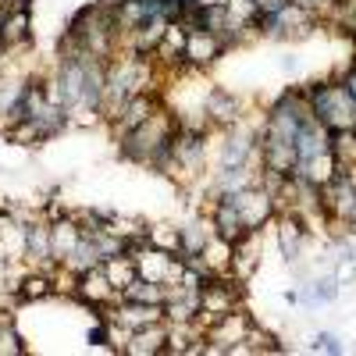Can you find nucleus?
I'll list each match as a JSON object with an SVG mask.
<instances>
[{
	"label": "nucleus",
	"mask_w": 356,
	"mask_h": 356,
	"mask_svg": "<svg viewBox=\"0 0 356 356\" xmlns=\"http://www.w3.org/2000/svg\"><path fill=\"white\" fill-rule=\"evenodd\" d=\"M157 317H161L157 307H150V303H136V307L122 310L114 321H118V324H125V328H143V324H154Z\"/></svg>",
	"instance_id": "obj_10"
},
{
	"label": "nucleus",
	"mask_w": 356,
	"mask_h": 356,
	"mask_svg": "<svg viewBox=\"0 0 356 356\" xmlns=\"http://www.w3.org/2000/svg\"><path fill=\"white\" fill-rule=\"evenodd\" d=\"M82 243V235H79V228L75 225H57L54 232H50V246H54V257H72L75 253V246Z\"/></svg>",
	"instance_id": "obj_8"
},
{
	"label": "nucleus",
	"mask_w": 356,
	"mask_h": 356,
	"mask_svg": "<svg viewBox=\"0 0 356 356\" xmlns=\"http://www.w3.org/2000/svg\"><path fill=\"white\" fill-rule=\"evenodd\" d=\"M335 296H339V282L335 278H321L314 285V292H307V300L314 303V300H335Z\"/></svg>",
	"instance_id": "obj_16"
},
{
	"label": "nucleus",
	"mask_w": 356,
	"mask_h": 356,
	"mask_svg": "<svg viewBox=\"0 0 356 356\" xmlns=\"http://www.w3.org/2000/svg\"><path fill=\"white\" fill-rule=\"evenodd\" d=\"M0 36H4V43L25 40V36H29V18H25V11H15V15L4 22V29H0Z\"/></svg>",
	"instance_id": "obj_13"
},
{
	"label": "nucleus",
	"mask_w": 356,
	"mask_h": 356,
	"mask_svg": "<svg viewBox=\"0 0 356 356\" xmlns=\"http://www.w3.org/2000/svg\"><path fill=\"white\" fill-rule=\"evenodd\" d=\"M314 118L324 122L332 132L353 129L356 125V97L349 93V86H328L314 93Z\"/></svg>",
	"instance_id": "obj_1"
},
{
	"label": "nucleus",
	"mask_w": 356,
	"mask_h": 356,
	"mask_svg": "<svg viewBox=\"0 0 356 356\" xmlns=\"http://www.w3.org/2000/svg\"><path fill=\"white\" fill-rule=\"evenodd\" d=\"M136 271L143 278H150V282H164V278H175V275H182L178 267L168 260V253H143L136 257Z\"/></svg>",
	"instance_id": "obj_4"
},
{
	"label": "nucleus",
	"mask_w": 356,
	"mask_h": 356,
	"mask_svg": "<svg viewBox=\"0 0 356 356\" xmlns=\"http://www.w3.org/2000/svg\"><path fill=\"white\" fill-rule=\"evenodd\" d=\"M349 93L356 97V72H353V79H349Z\"/></svg>",
	"instance_id": "obj_22"
},
{
	"label": "nucleus",
	"mask_w": 356,
	"mask_h": 356,
	"mask_svg": "<svg viewBox=\"0 0 356 356\" xmlns=\"http://www.w3.org/2000/svg\"><path fill=\"white\" fill-rule=\"evenodd\" d=\"M282 253L289 260L300 257V228H296V221H285L282 225Z\"/></svg>",
	"instance_id": "obj_15"
},
{
	"label": "nucleus",
	"mask_w": 356,
	"mask_h": 356,
	"mask_svg": "<svg viewBox=\"0 0 356 356\" xmlns=\"http://www.w3.org/2000/svg\"><path fill=\"white\" fill-rule=\"evenodd\" d=\"M324 207L335 211L339 218H356V189L346 182L342 175H335L328 186H324Z\"/></svg>",
	"instance_id": "obj_3"
},
{
	"label": "nucleus",
	"mask_w": 356,
	"mask_h": 356,
	"mask_svg": "<svg viewBox=\"0 0 356 356\" xmlns=\"http://www.w3.org/2000/svg\"><path fill=\"white\" fill-rule=\"evenodd\" d=\"M186 54L193 57V61H211V57L218 54V40H214V33H189V40H186Z\"/></svg>",
	"instance_id": "obj_9"
},
{
	"label": "nucleus",
	"mask_w": 356,
	"mask_h": 356,
	"mask_svg": "<svg viewBox=\"0 0 356 356\" xmlns=\"http://www.w3.org/2000/svg\"><path fill=\"white\" fill-rule=\"evenodd\" d=\"M154 243L164 246V250H178V246H182V243H178V235H175V232H164V228L154 232Z\"/></svg>",
	"instance_id": "obj_17"
},
{
	"label": "nucleus",
	"mask_w": 356,
	"mask_h": 356,
	"mask_svg": "<svg viewBox=\"0 0 356 356\" xmlns=\"http://www.w3.org/2000/svg\"><path fill=\"white\" fill-rule=\"evenodd\" d=\"M292 4H296V8H303V11H307V8H314V0H292Z\"/></svg>",
	"instance_id": "obj_21"
},
{
	"label": "nucleus",
	"mask_w": 356,
	"mask_h": 356,
	"mask_svg": "<svg viewBox=\"0 0 356 356\" xmlns=\"http://www.w3.org/2000/svg\"><path fill=\"white\" fill-rule=\"evenodd\" d=\"M225 203H232V207H235V214L243 218V225H246V228L260 225L267 214H271V200H267L264 193H253V189L232 193V196H225Z\"/></svg>",
	"instance_id": "obj_2"
},
{
	"label": "nucleus",
	"mask_w": 356,
	"mask_h": 356,
	"mask_svg": "<svg viewBox=\"0 0 356 356\" xmlns=\"http://www.w3.org/2000/svg\"><path fill=\"white\" fill-rule=\"evenodd\" d=\"M243 154H246V143H243V139H232V143H228V150H225V164L243 161Z\"/></svg>",
	"instance_id": "obj_18"
},
{
	"label": "nucleus",
	"mask_w": 356,
	"mask_h": 356,
	"mask_svg": "<svg viewBox=\"0 0 356 356\" xmlns=\"http://www.w3.org/2000/svg\"><path fill=\"white\" fill-rule=\"evenodd\" d=\"M125 300H129V303H150V307H157V303L164 300V289H161L157 282L132 278V282L125 285Z\"/></svg>",
	"instance_id": "obj_6"
},
{
	"label": "nucleus",
	"mask_w": 356,
	"mask_h": 356,
	"mask_svg": "<svg viewBox=\"0 0 356 356\" xmlns=\"http://www.w3.org/2000/svg\"><path fill=\"white\" fill-rule=\"evenodd\" d=\"M207 107H211V114L218 118V122H232V118H235V100H232V97H225L221 89H218V93H211Z\"/></svg>",
	"instance_id": "obj_14"
},
{
	"label": "nucleus",
	"mask_w": 356,
	"mask_h": 356,
	"mask_svg": "<svg viewBox=\"0 0 356 356\" xmlns=\"http://www.w3.org/2000/svg\"><path fill=\"white\" fill-rule=\"evenodd\" d=\"M317 349H324V353H342V346H339L332 335H321V339H317Z\"/></svg>",
	"instance_id": "obj_20"
},
{
	"label": "nucleus",
	"mask_w": 356,
	"mask_h": 356,
	"mask_svg": "<svg viewBox=\"0 0 356 356\" xmlns=\"http://www.w3.org/2000/svg\"><path fill=\"white\" fill-rule=\"evenodd\" d=\"M218 228H221V239H225V243H235V246H239L243 235H246V225H243L239 214H235L232 203H221V211H218Z\"/></svg>",
	"instance_id": "obj_5"
},
{
	"label": "nucleus",
	"mask_w": 356,
	"mask_h": 356,
	"mask_svg": "<svg viewBox=\"0 0 356 356\" xmlns=\"http://www.w3.org/2000/svg\"><path fill=\"white\" fill-rule=\"evenodd\" d=\"M146 118H154L150 114V100H146V97H129L125 107H122V125L132 132V129H139L146 122Z\"/></svg>",
	"instance_id": "obj_11"
},
{
	"label": "nucleus",
	"mask_w": 356,
	"mask_h": 356,
	"mask_svg": "<svg viewBox=\"0 0 356 356\" xmlns=\"http://www.w3.org/2000/svg\"><path fill=\"white\" fill-rule=\"evenodd\" d=\"M22 292L29 296V300H33V296H47V278H29Z\"/></svg>",
	"instance_id": "obj_19"
},
{
	"label": "nucleus",
	"mask_w": 356,
	"mask_h": 356,
	"mask_svg": "<svg viewBox=\"0 0 356 356\" xmlns=\"http://www.w3.org/2000/svg\"><path fill=\"white\" fill-rule=\"evenodd\" d=\"M104 275H107V282H111L114 289H125V285L136 278V264H132V260H122V257H111L107 267H104Z\"/></svg>",
	"instance_id": "obj_12"
},
{
	"label": "nucleus",
	"mask_w": 356,
	"mask_h": 356,
	"mask_svg": "<svg viewBox=\"0 0 356 356\" xmlns=\"http://www.w3.org/2000/svg\"><path fill=\"white\" fill-rule=\"evenodd\" d=\"M161 342H168V335L161 332V328H139L132 339H129V353H136V356H146V353H161L164 346Z\"/></svg>",
	"instance_id": "obj_7"
}]
</instances>
